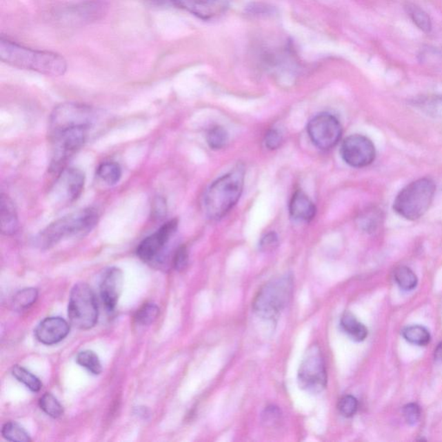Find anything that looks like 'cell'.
<instances>
[{
	"label": "cell",
	"mask_w": 442,
	"mask_h": 442,
	"mask_svg": "<svg viewBox=\"0 0 442 442\" xmlns=\"http://www.w3.org/2000/svg\"><path fill=\"white\" fill-rule=\"evenodd\" d=\"M0 59L10 66L58 77L66 73L68 64L61 54L30 49L8 39L0 40Z\"/></svg>",
	"instance_id": "obj_1"
},
{
	"label": "cell",
	"mask_w": 442,
	"mask_h": 442,
	"mask_svg": "<svg viewBox=\"0 0 442 442\" xmlns=\"http://www.w3.org/2000/svg\"><path fill=\"white\" fill-rule=\"evenodd\" d=\"M99 219L97 210L92 208L72 212L47 225L37 234L35 244L40 249L47 250L65 239L85 237L94 230Z\"/></svg>",
	"instance_id": "obj_2"
},
{
	"label": "cell",
	"mask_w": 442,
	"mask_h": 442,
	"mask_svg": "<svg viewBox=\"0 0 442 442\" xmlns=\"http://www.w3.org/2000/svg\"><path fill=\"white\" fill-rule=\"evenodd\" d=\"M245 170L236 167L209 187L204 197V210L211 219L224 217L237 203L244 188Z\"/></svg>",
	"instance_id": "obj_3"
},
{
	"label": "cell",
	"mask_w": 442,
	"mask_h": 442,
	"mask_svg": "<svg viewBox=\"0 0 442 442\" xmlns=\"http://www.w3.org/2000/svg\"><path fill=\"white\" fill-rule=\"evenodd\" d=\"M435 190L436 186L430 178L414 181L397 194L393 203L394 211L408 221H416L430 209Z\"/></svg>",
	"instance_id": "obj_4"
},
{
	"label": "cell",
	"mask_w": 442,
	"mask_h": 442,
	"mask_svg": "<svg viewBox=\"0 0 442 442\" xmlns=\"http://www.w3.org/2000/svg\"><path fill=\"white\" fill-rule=\"evenodd\" d=\"M292 293V277L290 275L277 277L259 290L253 301V310L265 320H276L289 303Z\"/></svg>",
	"instance_id": "obj_5"
},
{
	"label": "cell",
	"mask_w": 442,
	"mask_h": 442,
	"mask_svg": "<svg viewBox=\"0 0 442 442\" xmlns=\"http://www.w3.org/2000/svg\"><path fill=\"white\" fill-rule=\"evenodd\" d=\"M90 128L74 126L49 132L52 143V153L49 170L51 174L58 176L66 169L68 161L84 146L87 142Z\"/></svg>",
	"instance_id": "obj_6"
},
{
	"label": "cell",
	"mask_w": 442,
	"mask_h": 442,
	"mask_svg": "<svg viewBox=\"0 0 442 442\" xmlns=\"http://www.w3.org/2000/svg\"><path fill=\"white\" fill-rule=\"evenodd\" d=\"M68 318L74 327L82 330L94 328L98 321V303L88 284H75L71 290L68 308Z\"/></svg>",
	"instance_id": "obj_7"
},
{
	"label": "cell",
	"mask_w": 442,
	"mask_h": 442,
	"mask_svg": "<svg viewBox=\"0 0 442 442\" xmlns=\"http://www.w3.org/2000/svg\"><path fill=\"white\" fill-rule=\"evenodd\" d=\"M297 378L301 388L310 394L321 393L327 387V369L318 345L308 348L301 363Z\"/></svg>",
	"instance_id": "obj_8"
},
{
	"label": "cell",
	"mask_w": 442,
	"mask_h": 442,
	"mask_svg": "<svg viewBox=\"0 0 442 442\" xmlns=\"http://www.w3.org/2000/svg\"><path fill=\"white\" fill-rule=\"evenodd\" d=\"M96 121L97 115L91 106L78 103H63L57 106L50 115L49 132L74 126L92 128Z\"/></svg>",
	"instance_id": "obj_9"
},
{
	"label": "cell",
	"mask_w": 442,
	"mask_h": 442,
	"mask_svg": "<svg viewBox=\"0 0 442 442\" xmlns=\"http://www.w3.org/2000/svg\"><path fill=\"white\" fill-rule=\"evenodd\" d=\"M178 228L177 219H170L152 235L143 239L137 248V255L148 263H163L164 252Z\"/></svg>",
	"instance_id": "obj_10"
},
{
	"label": "cell",
	"mask_w": 442,
	"mask_h": 442,
	"mask_svg": "<svg viewBox=\"0 0 442 442\" xmlns=\"http://www.w3.org/2000/svg\"><path fill=\"white\" fill-rule=\"evenodd\" d=\"M307 132L315 146L321 150H329L340 141L342 126L334 115L321 114L308 123Z\"/></svg>",
	"instance_id": "obj_11"
},
{
	"label": "cell",
	"mask_w": 442,
	"mask_h": 442,
	"mask_svg": "<svg viewBox=\"0 0 442 442\" xmlns=\"http://www.w3.org/2000/svg\"><path fill=\"white\" fill-rule=\"evenodd\" d=\"M341 157L354 168H365L374 162L376 148L368 137L354 134L345 139L341 149Z\"/></svg>",
	"instance_id": "obj_12"
},
{
	"label": "cell",
	"mask_w": 442,
	"mask_h": 442,
	"mask_svg": "<svg viewBox=\"0 0 442 442\" xmlns=\"http://www.w3.org/2000/svg\"><path fill=\"white\" fill-rule=\"evenodd\" d=\"M57 177L53 190L56 200L63 204H70L77 201L84 190L83 171L77 168H66Z\"/></svg>",
	"instance_id": "obj_13"
},
{
	"label": "cell",
	"mask_w": 442,
	"mask_h": 442,
	"mask_svg": "<svg viewBox=\"0 0 442 442\" xmlns=\"http://www.w3.org/2000/svg\"><path fill=\"white\" fill-rule=\"evenodd\" d=\"M230 2L231 0H173V5L198 19L209 21L225 14Z\"/></svg>",
	"instance_id": "obj_14"
},
{
	"label": "cell",
	"mask_w": 442,
	"mask_h": 442,
	"mask_svg": "<svg viewBox=\"0 0 442 442\" xmlns=\"http://www.w3.org/2000/svg\"><path fill=\"white\" fill-rule=\"evenodd\" d=\"M123 283H124V277L121 270L112 267L106 269L101 277V284H99V291L103 303L108 310H114L121 297Z\"/></svg>",
	"instance_id": "obj_15"
},
{
	"label": "cell",
	"mask_w": 442,
	"mask_h": 442,
	"mask_svg": "<svg viewBox=\"0 0 442 442\" xmlns=\"http://www.w3.org/2000/svg\"><path fill=\"white\" fill-rule=\"evenodd\" d=\"M70 325L61 317H48L40 322L35 331L37 341L51 345L59 343L70 333Z\"/></svg>",
	"instance_id": "obj_16"
},
{
	"label": "cell",
	"mask_w": 442,
	"mask_h": 442,
	"mask_svg": "<svg viewBox=\"0 0 442 442\" xmlns=\"http://www.w3.org/2000/svg\"><path fill=\"white\" fill-rule=\"evenodd\" d=\"M0 204V223L2 234L11 236L15 234L19 229V216L14 202L9 195L2 193Z\"/></svg>",
	"instance_id": "obj_17"
},
{
	"label": "cell",
	"mask_w": 442,
	"mask_h": 442,
	"mask_svg": "<svg viewBox=\"0 0 442 442\" xmlns=\"http://www.w3.org/2000/svg\"><path fill=\"white\" fill-rule=\"evenodd\" d=\"M291 216L297 221H310L317 214V208L303 191H297L290 203Z\"/></svg>",
	"instance_id": "obj_18"
},
{
	"label": "cell",
	"mask_w": 442,
	"mask_h": 442,
	"mask_svg": "<svg viewBox=\"0 0 442 442\" xmlns=\"http://www.w3.org/2000/svg\"><path fill=\"white\" fill-rule=\"evenodd\" d=\"M341 325L342 329L352 341L356 342L364 341L368 337V330L365 327L364 324L359 322L357 318L350 312H345L342 315L341 320Z\"/></svg>",
	"instance_id": "obj_19"
},
{
	"label": "cell",
	"mask_w": 442,
	"mask_h": 442,
	"mask_svg": "<svg viewBox=\"0 0 442 442\" xmlns=\"http://www.w3.org/2000/svg\"><path fill=\"white\" fill-rule=\"evenodd\" d=\"M97 176L106 184L112 186L117 184L121 179L122 170L121 165L116 162L102 163L97 169Z\"/></svg>",
	"instance_id": "obj_20"
},
{
	"label": "cell",
	"mask_w": 442,
	"mask_h": 442,
	"mask_svg": "<svg viewBox=\"0 0 442 442\" xmlns=\"http://www.w3.org/2000/svg\"><path fill=\"white\" fill-rule=\"evenodd\" d=\"M402 334L408 342L419 345V347H425V345L430 344L431 340L430 332L423 325H410V327L403 329Z\"/></svg>",
	"instance_id": "obj_21"
},
{
	"label": "cell",
	"mask_w": 442,
	"mask_h": 442,
	"mask_svg": "<svg viewBox=\"0 0 442 442\" xmlns=\"http://www.w3.org/2000/svg\"><path fill=\"white\" fill-rule=\"evenodd\" d=\"M408 15L410 16L414 25L417 28L424 33H430L432 30V21L430 17L426 12L414 4H407L405 6Z\"/></svg>",
	"instance_id": "obj_22"
},
{
	"label": "cell",
	"mask_w": 442,
	"mask_h": 442,
	"mask_svg": "<svg viewBox=\"0 0 442 442\" xmlns=\"http://www.w3.org/2000/svg\"><path fill=\"white\" fill-rule=\"evenodd\" d=\"M37 297H39V292L34 288H27V289L20 290L13 297V308L19 312L28 310L36 303Z\"/></svg>",
	"instance_id": "obj_23"
},
{
	"label": "cell",
	"mask_w": 442,
	"mask_h": 442,
	"mask_svg": "<svg viewBox=\"0 0 442 442\" xmlns=\"http://www.w3.org/2000/svg\"><path fill=\"white\" fill-rule=\"evenodd\" d=\"M394 277L401 289L410 291L416 287L418 279L412 270L406 266L399 267L394 273Z\"/></svg>",
	"instance_id": "obj_24"
},
{
	"label": "cell",
	"mask_w": 442,
	"mask_h": 442,
	"mask_svg": "<svg viewBox=\"0 0 442 442\" xmlns=\"http://www.w3.org/2000/svg\"><path fill=\"white\" fill-rule=\"evenodd\" d=\"M2 435L6 440L10 441L30 442L32 441L30 435L25 428L14 421L6 423L2 428Z\"/></svg>",
	"instance_id": "obj_25"
},
{
	"label": "cell",
	"mask_w": 442,
	"mask_h": 442,
	"mask_svg": "<svg viewBox=\"0 0 442 442\" xmlns=\"http://www.w3.org/2000/svg\"><path fill=\"white\" fill-rule=\"evenodd\" d=\"M12 375L33 392H39L42 388L39 379L22 366L15 365L12 369Z\"/></svg>",
	"instance_id": "obj_26"
},
{
	"label": "cell",
	"mask_w": 442,
	"mask_h": 442,
	"mask_svg": "<svg viewBox=\"0 0 442 442\" xmlns=\"http://www.w3.org/2000/svg\"><path fill=\"white\" fill-rule=\"evenodd\" d=\"M77 361L79 365L88 370V372L94 375L101 374L102 372V365L101 361L95 354L92 351L81 352L77 355Z\"/></svg>",
	"instance_id": "obj_27"
},
{
	"label": "cell",
	"mask_w": 442,
	"mask_h": 442,
	"mask_svg": "<svg viewBox=\"0 0 442 442\" xmlns=\"http://www.w3.org/2000/svg\"><path fill=\"white\" fill-rule=\"evenodd\" d=\"M39 406L50 417L59 418L63 416V408L52 394H44L39 400Z\"/></svg>",
	"instance_id": "obj_28"
},
{
	"label": "cell",
	"mask_w": 442,
	"mask_h": 442,
	"mask_svg": "<svg viewBox=\"0 0 442 442\" xmlns=\"http://www.w3.org/2000/svg\"><path fill=\"white\" fill-rule=\"evenodd\" d=\"M229 137L227 130L221 126H214L209 130L207 143L212 150H221L227 145Z\"/></svg>",
	"instance_id": "obj_29"
},
{
	"label": "cell",
	"mask_w": 442,
	"mask_h": 442,
	"mask_svg": "<svg viewBox=\"0 0 442 442\" xmlns=\"http://www.w3.org/2000/svg\"><path fill=\"white\" fill-rule=\"evenodd\" d=\"M159 314V308L154 303H146L137 312L135 321L139 325H149L155 321Z\"/></svg>",
	"instance_id": "obj_30"
},
{
	"label": "cell",
	"mask_w": 442,
	"mask_h": 442,
	"mask_svg": "<svg viewBox=\"0 0 442 442\" xmlns=\"http://www.w3.org/2000/svg\"><path fill=\"white\" fill-rule=\"evenodd\" d=\"M419 108L428 115L442 118V96L423 99L419 103Z\"/></svg>",
	"instance_id": "obj_31"
},
{
	"label": "cell",
	"mask_w": 442,
	"mask_h": 442,
	"mask_svg": "<svg viewBox=\"0 0 442 442\" xmlns=\"http://www.w3.org/2000/svg\"><path fill=\"white\" fill-rule=\"evenodd\" d=\"M359 408L358 400L354 396L348 395L339 401L338 410L345 417L354 416Z\"/></svg>",
	"instance_id": "obj_32"
},
{
	"label": "cell",
	"mask_w": 442,
	"mask_h": 442,
	"mask_svg": "<svg viewBox=\"0 0 442 442\" xmlns=\"http://www.w3.org/2000/svg\"><path fill=\"white\" fill-rule=\"evenodd\" d=\"M188 263V250L184 245H181L174 251L172 257V265L174 268L181 272L186 268Z\"/></svg>",
	"instance_id": "obj_33"
},
{
	"label": "cell",
	"mask_w": 442,
	"mask_h": 442,
	"mask_svg": "<svg viewBox=\"0 0 442 442\" xmlns=\"http://www.w3.org/2000/svg\"><path fill=\"white\" fill-rule=\"evenodd\" d=\"M281 411L275 406L267 407L262 414V423L266 427H274L279 423Z\"/></svg>",
	"instance_id": "obj_34"
},
{
	"label": "cell",
	"mask_w": 442,
	"mask_h": 442,
	"mask_svg": "<svg viewBox=\"0 0 442 442\" xmlns=\"http://www.w3.org/2000/svg\"><path fill=\"white\" fill-rule=\"evenodd\" d=\"M403 414L408 424H416L421 418V408L416 403L407 404L403 408Z\"/></svg>",
	"instance_id": "obj_35"
},
{
	"label": "cell",
	"mask_w": 442,
	"mask_h": 442,
	"mask_svg": "<svg viewBox=\"0 0 442 442\" xmlns=\"http://www.w3.org/2000/svg\"><path fill=\"white\" fill-rule=\"evenodd\" d=\"M283 137L277 130L272 129L266 133L265 143L269 150H277L281 145Z\"/></svg>",
	"instance_id": "obj_36"
},
{
	"label": "cell",
	"mask_w": 442,
	"mask_h": 442,
	"mask_svg": "<svg viewBox=\"0 0 442 442\" xmlns=\"http://www.w3.org/2000/svg\"><path fill=\"white\" fill-rule=\"evenodd\" d=\"M279 245V238L275 232H269L261 239L260 241V248L263 252L272 251Z\"/></svg>",
	"instance_id": "obj_37"
},
{
	"label": "cell",
	"mask_w": 442,
	"mask_h": 442,
	"mask_svg": "<svg viewBox=\"0 0 442 442\" xmlns=\"http://www.w3.org/2000/svg\"><path fill=\"white\" fill-rule=\"evenodd\" d=\"M435 357H436L439 361H442V342L438 345L436 350H435Z\"/></svg>",
	"instance_id": "obj_38"
},
{
	"label": "cell",
	"mask_w": 442,
	"mask_h": 442,
	"mask_svg": "<svg viewBox=\"0 0 442 442\" xmlns=\"http://www.w3.org/2000/svg\"><path fill=\"white\" fill-rule=\"evenodd\" d=\"M150 1L157 5L169 4V3L173 4V0H150Z\"/></svg>",
	"instance_id": "obj_39"
}]
</instances>
